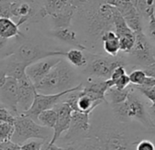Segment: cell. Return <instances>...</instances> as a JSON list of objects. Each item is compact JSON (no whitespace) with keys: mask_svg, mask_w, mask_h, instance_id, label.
I'll return each mask as SVG.
<instances>
[{"mask_svg":"<svg viewBox=\"0 0 155 150\" xmlns=\"http://www.w3.org/2000/svg\"><path fill=\"white\" fill-rule=\"evenodd\" d=\"M72 25L87 51L102 54L101 37L106 31L114 30L112 7L104 0H89L77 9Z\"/></svg>","mask_w":155,"mask_h":150,"instance_id":"obj_1","label":"cell"},{"mask_svg":"<svg viewBox=\"0 0 155 150\" xmlns=\"http://www.w3.org/2000/svg\"><path fill=\"white\" fill-rule=\"evenodd\" d=\"M48 38L40 35L30 36L21 32L18 37L13 39L11 56L27 64L50 56L64 57L66 50L58 47L53 39L50 40Z\"/></svg>","mask_w":155,"mask_h":150,"instance_id":"obj_2","label":"cell"},{"mask_svg":"<svg viewBox=\"0 0 155 150\" xmlns=\"http://www.w3.org/2000/svg\"><path fill=\"white\" fill-rule=\"evenodd\" d=\"M82 77L81 70L70 65L63 57L35 87L40 94H58L82 84Z\"/></svg>","mask_w":155,"mask_h":150,"instance_id":"obj_3","label":"cell"},{"mask_svg":"<svg viewBox=\"0 0 155 150\" xmlns=\"http://www.w3.org/2000/svg\"><path fill=\"white\" fill-rule=\"evenodd\" d=\"M53 136V129L38 124L32 118L24 114H18L14 123V133L11 141L18 145H22L30 139H40L49 142Z\"/></svg>","mask_w":155,"mask_h":150,"instance_id":"obj_4","label":"cell"},{"mask_svg":"<svg viewBox=\"0 0 155 150\" xmlns=\"http://www.w3.org/2000/svg\"><path fill=\"white\" fill-rule=\"evenodd\" d=\"M88 64L81 70L83 77H93L103 80L110 79L113 70L118 66H126V60L119 55L113 57L87 51Z\"/></svg>","mask_w":155,"mask_h":150,"instance_id":"obj_5","label":"cell"},{"mask_svg":"<svg viewBox=\"0 0 155 150\" xmlns=\"http://www.w3.org/2000/svg\"><path fill=\"white\" fill-rule=\"evenodd\" d=\"M89 135L96 137L103 150H132L134 145L123 129L113 125L91 124Z\"/></svg>","mask_w":155,"mask_h":150,"instance_id":"obj_6","label":"cell"},{"mask_svg":"<svg viewBox=\"0 0 155 150\" xmlns=\"http://www.w3.org/2000/svg\"><path fill=\"white\" fill-rule=\"evenodd\" d=\"M10 10L12 19L19 27L25 23L38 22L47 19L40 3L37 0H14L11 2Z\"/></svg>","mask_w":155,"mask_h":150,"instance_id":"obj_7","label":"cell"},{"mask_svg":"<svg viewBox=\"0 0 155 150\" xmlns=\"http://www.w3.org/2000/svg\"><path fill=\"white\" fill-rule=\"evenodd\" d=\"M90 129L91 114L73 111L71 114V120L68 129L60 136V138L56 143H60L61 146L77 143L89 136Z\"/></svg>","mask_w":155,"mask_h":150,"instance_id":"obj_8","label":"cell"},{"mask_svg":"<svg viewBox=\"0 0 155 150\" xmlns=\"http://www.w3.org/2000/svg\"><path fill=\"white\" fill-rule=\"evenodd\" d=\"M82 87H83V84H81L73 89H70V90H68L65 92H61V93H58V94H40V93L37 92L35 94V98H34L31 107L27 112H25L23 114L25 115L32 118L36 122H38V116L42 111L53 108L56 104H58V103H60L63 100V98L66 94H68L71 92L77 91V90H81Z\"/></svg>","mask_w":155,"mask_h":150,"instance_id":"obj_9","label":"cell"},{"mask_svg":"<svg viewBox=\"0 0 155 150\" xmlns=\"http://www.w3.org/2000/svg\"><path fill=\"white\" fill-rule=\"evenodd\" d=\"M134 33L135 43L133 48L128 53L130 60L144 67L155 62V57L153 55L151 47L143 31Z\"/></svg>","mask_w":155,"mask_h":150,"instance_id":"obj_10","label":"cell"},{"mask_svg":"<svg viewBox=\"0 0 155 150\" xmlns=\"http://www.w3.org/2000/svg\"><path fill=\"white\" fill-rule=\"evenodd\" d=\"M128 117L130 120H136L141 123L146 127L152 128L155 126L154 123L150 119L149 113L145 108V104L140 99V97L133 92V88L129 94L126 101H125Z\"/></svg>","mask_w":155,"mask_h":150,"instance_id":"obj_11","label":"cell"},{"mask_svg":"<svg viewBox=\"0 0 155 150\" xmlns=\"http://www.w3.org/2000/svg\"><path fill=\"white\" fill-rule=\"evenodd\" d=\"M61 56H50L28 64L26 68V75L34 84H38L46 75L51 70V69L62 59Z\"/></svg>","mask_w":155,"mask_h":150,"instance_id":"obj_12","label":"cell"},{"mask_svg":"<svg viewBox=\"0 0 155 150\" xmlns=\"http://www.w3.org/2000/svg\"><path fill=\"white\" fill-rule=\"evenodd\" d=\"M18 80L8 77L5 84L0 87V103L3 107L9 110L15 115L18 112Z\"/></svg>","mask_w":155,"mask_h":150,"instance_id":"obj_13","label":"cell"},{"mask_svg":"<svg viewBox=\"0 0 155 150\" xmlns=\"http://www.w3.org/2000/svg\"><path fill=\"white\" fill-rule=\"evenodd\" d=\"M18 114L27 112L32 105L35 94L37 93L34 84L28 78L27 75L18 80Z\"/></svg>","mask_w":155,"mask_h":150,"instance_id":"obj_14","label":"cell"},{"mask_svg":"<svg viewBox=\"0 0 155 150\" xmlns=\"http://www.w3.org/2000/svg\"><path fill=\"white\" fill-rule=\"evenodd\" d=\"M58 113V118L56 124L53 128V136L49 143L55 144L60 136L68 129L71 120V114L73 112L72 108L65 102H60L54 106Z\"/></svg>","mask_w":155,"mask_h":150,"instance_id":"obj_15","label":"cell"},{"mask_svg":"<svg viewBox=\"0 0 155 150\" xmlns=\"http://www.w3.org/2000/svg\"><path fill=\"white\" fill-rule=\"evenodd\" d=\"M48 37L53 38L54 39L59 41V43L66 44L69 49L77 48L82 50H87L84 45L80 41L76 30L72 29L71 27L49 29Z\"/></svg>","mask_w":155,"mask_h":150,"instance_id":"obj_16","label":"cell"},{"mask_svg":"<svg viewBox=\"0 0 155 150\" xmlns=\"http://www.w3.org/2000/svg\"><path fill=\"white\" fill-rule=\"evenodd\" d=\"M0 65L4 68L8 77L19 80L26 75V68L28 64L22 62L9 55L0 60Z\"/></svg>","mask_w":155,"mask_h":150,"instance_id":"obj_17","label":"cell"},{"mask_svg":"<svg viewBox=\"0 0 155 150\" xmlns=\"http://www.w3.org/2000/svg\"><path fill=\"white\" fill-rule=\"evenodd\" d=\"M76 10H77V9L69 2L68 5L64 9H62L60 12H58L51 17H48L52 29H61V28L71 27L72 20H73Z\"/></svg>","mask_w":155,"mask_h":150,"instance_id":"obj_18","label":"cell"},{"mask_svg":"<svg viewBox=\"0 0 155 150\" xmlns=\"http://www.w3.org/2000/svg\"><path fill=\"white\" fill-rule=\"evenodd\" d=\"M65 60L78 70H83L88 64L87 50H82L77 48H70L65 51Z\"/></svg>","mask_w":155,"mask_h":150,"instance_id":"obj_19","label":"cell"},{"mask_svg":"<svg viewBox=\"0 0 155 150\" xmlns=\"http://www.w3.org/2000/svg\"><path fill=\"white\" fill-rule=\"evenodd\" d=\"M120 13L122 15L127 25L133 32H141L142 31L141 17L140 16L139 12L133 7L132 4H130L128 7L120 10Z\"/></svg>","mask_w":155,"mask_h":150,"instance_id":"obj_20","label":"cell"},{"mask_svg":"<svg viewBox=\"0 0 155 150\" xmlns=\"http://www.w3.org/2000/svg\"><path fill=\"white\" fill-rule=\"evenodd\" d=\"M20 34L19 26L14 19L6 17L0 18V38L13 39Z\"/></svg>","mask_w":155,"mask_h":150,"instance_id":"obj_21","label":"cell"},{"mask_svg":"<svg viewBox=\"0 0 155 150\" xmlns=\"http://www.w3.org/2000/svg\"><path fill=\"white\" fill-rule=\"evenodd\" d=\"M102 50L110 56H117L120 52L119 38L114 30L106 31L101 37Z\"/></svg>","mask_w":155,"mask_h":150,"instance_id":"obj_22","label":"cell"},{"mask_svg":"<svg viewBox=\"0 0 155 150\" xmlns=\"http://www.w3.org/2000/svg\"><path fill=\"white\" fill-rule=\"evenodd\" d=\"M131 90H132V87L130 85L122 90L117 89L112 86V87L109 88L105 94L106 103H109L110 104H116L122 103V102L126 101V99Z\"/></svg>","mask_w":155,"mask_h":150,"instance_id":"obj_23","label":"cell"},{"mask_svg":"<svg viewBox=\"0 0 155 150\" xmlns=\"http://www.w3.org/2000/svg\"><path fill=\"white\" fill-rule=\"evenodd\" d=\"M40 5L46 14V17H51L62 9H64L69 3L68 0H40Z\"/></svg>","mask_w":155,"mask_h":150,"instance_id":"obj_24","label":"cell"},{"mask_svg":"<svg viewBox=\"0 0 155 150\" xmlns=\"http://www.w3.org/2000/svg\"><path fill=\"white\" fill-rule=\"evenodd\" d=\"M112 18H113L114 31H115L116 35L118 36V38L128 35V34H130V33H133V31L127 25V23H126L124 18L122 17V15L114 7H112Z\"/></svg>","mask_w":155,"mask_h":150,"instance_id":"obj_25","label":"cell"},{"mask_svg":"<svg viewBox=\"0 0 155 150\" xmlns=\"http://www.w3.org/2000/svg\"><path fill=\"white\" fill-rule=\"evenodd\" d=\"M57 118H58V113L56 109L53 107V108L42 111L38 116V122L46 127L53 129L56 124Z\"/></svg>","mask_w":155,"mask_h":150,"instance_id":"obj_26","label":"cell"},{"mask_svg":"<svg viewBox=\"0 0 155 150\" xmlns=\"http://www.w3.org/2000/svg\"><path fill=\"white\" fill-rule=\"evenodd\" d=\"M134 8L139 12L141 19H148L154 14L155 0H137Z\"/></svg>","mask_w":155,"mask_h":150,"instance_id":"obj_27","label":"cell"},{"mask_svg":"<svg viewBox=\"0 0 155 150\" xmlns=\"http://www.w3.org/2000/svg\"><path fill=\"white\" fill-rule=\"evenodd\" d=\"M74 144H76L79 150H103L99 140L91 135Z\"/></svg>","mask_w":155,"mask_h":150,"instance_id":"obj_28","label":"cell"},{"mask_svg":"<svg viewBox=\"0 0 155 150\" xmlns=\"http://www.w3.org/2000/svg\"><path fill=\"white\" fill-rule=\"evenodd\" d=\"M120 42V51L123 53H129L133 48L135 43V33H130L119 38Z\"/></svg>","mask_w":155,"mask_h":150,"instance_id":"obj_29","label":"cell"},{"mask_svg":"<svg viewBox=\"0 0 155 150\" xmlns=\"http://www.w3.org/2000/svg\"><path fill=\"white\" fill-rule=\"evenodd\" d=\"M147 77V74L143 70H134L129 75L130 84L134 86H141Z\"/></svg>","mask_w":155,"mask_h":150,"instance_id":"obj_30","label":"cell"},{"mask_svg":"<svg viewBox=\"0 0 155 150\" xmlns=\"http://www.w3.org/2000/svg\"><path fill=\"white\" fill-rule=\"evenodd\" d=\"M14 133V124L0 122V143L11 140Z\"/></svg>","mask_w":155,"mask_h":150,"instance_id":"obj_31","label":"cell"},{"mask_svg":"<svg viewBox=\"0 0 155 150\" xmlns=\"http://www.w3.org/2000/svg\"><path fill=\"white\" fill-rule=\"evenodd\" d=\"M44 143L40 139H30L20 145V150H42Z\"/></svg>","mask_w":155,"mask_h":150,"instance_id":"obj_32","label":"cell"},{"mask_svg":"<svg viewBox=\"0 0 155 150\" xmlns=\"http://www.w3.org/2000/svg\"><path fill=\"white\" fill-rule=\"evenodd\" d=\"M16 116L14 114H12L9 110H8L5 107H0V122L2 123H8L11 124H14Z\"/></svg>","mask_w":155,"mask_h":150,"instance_id":"obj_33","label":"cell"},{"mask_svg":"<svg viewBox=\"0 0 155 150\" xmlns=\"http://www.w3.org/2000/svg\"><path fill=\"white\" fill-rule=\"evenodd\" d=\"M130 85V82L129 75L127 73L123 74L122 76H120V78H118L117 80L112 82V86L117 89H120V90L125 89Z\"/></svg>","mask_w":155,"mask_h":150,"instance_id":"obj_34","label":"cell"},{"mask_svg":"<svg viewBox=\"0 0 155 150\" xmlns=\"http://www.w3.org/2000/svg\"><path fill=\"white\" fill-rule=\"evenodd\" d=\"M135 87L152 104L155 103V85L152 87H142V86H135Z\"/></svg>","mask_w":155,"mask_h":150,"instance_id":"obj_35","label":"cell"},{"mask_svg":"<svg viewBox=\"0 0 155 150\" xmlns=\"http://www.w3.org/2000/svg\"><path fill=\"white\" fill-rule=\"evenodd\" d=\"M135 150H155V144L150 140L143 139L136 144Z\"/></svg>","mask_w":155,"mask_h":150,"instance_id":"obj_36","label":"cell"},{"mask_svg":"<svg viewBox=\"0 0 155 150\" xmlns=\"http://www.w3.org/2000/svg\"><path fill=\"white\" fill-rule=\"evenodd\" d=\"M104 1L107 4L116 8L119 11L123 9L124 8H126L130 4H131L130 0H104Z\"/></svg>","mask_w":155,"mask_h":150,"instance_id":"obj_37","label":"cell"},{"mask_svg":"<svg viewBox=\"0 0 155 150\" xmlns=\"http://www.w3.org/2000/svg\"><path fill=\"white\" fill-rule=\"evenodd\" d=\"M148 33L150 39H152L155 41V15H151L149 18V23H148Z\"/></svg>","mask_w":155,"mask_h":150,"instance_id":"obj_38","label":"cell"},{"mask_svg":"<svg viewBox=\"0 0 155 150\" xmlns=\"http://www.w3.org/2000/svg\"><path fill=\"white\" fill-rule=\"evenodd\" d=\"M19 147V145L14 143L11 140L0 143V150H15Z\"/></svg>","mask_w":155,"mask_h":150,"instance_id":"obj_39","label":"cell"},{"mask_svg":"<svg viewBox=\"0 0 155 150\" xmlns=\"http://www.w3.org/2000/svg\"><path fill=\"white\" fill-rule=\"evenodd\" d=\"M42 150H62V146L58 145L57 144H51L49 142H45L43 145Z\"/></svg>","mask_w":155,"mask_h":150,"instance_id":"obj_40","label":"cell"},{"mask_svg":"<svg viewBox=\"0 0 155 150\" xmlns=\"http://www.w3.org/2000/svg\"><path fill=\"white\" fill-rule=\"evenodd\" d=\"M145 71V73L148 75V76H151L155 78V62L146 66L143 70Z\"/></svg>","mask_w":155,"mask_h":150,"instance_id":"obj_41","label":"cell"},{"mask_svg":"<svg viewBox=\"0 0 155 150\" xmlns=\"http://www.w3.org/2000/svg\"><path fill=\"white\" fill-rule=\"evenodd\" d=\"M7 78H8V76H7L4 68L1 65H0V87H1L5 84Z\"/></svg>","mask_w":155,"mask_h":150,"instance_id":"obj_42","label":"cell"},{"mask_svg":"<svg viewBox=\"0 0 155 150\" xmlns=\"http://www.w3.org/2000/svg\"><path fill=\"white\" fill-rule=\"evenodd\" d=\"M68 1L76 8V9H79L81 6H83L84 4H86L89 0H68Z\"/></svg>","mask_w":155,"mask_h":150,"instance_id":"obj_43","label":"cell"},{"mask_svg":"<svg viewBox=\"0 0 155 150\" xmlns=\"http://www.w3.org/2000/svg\"><path fill=\"white\" fill-rule=\"evenodd\" d=\"M62 150H79V149H78L76 144H69V145H62Z\"/></svg>","mask_w":155,"mask_h":150,"instance_id":"obj_44","label":"cell"},{"mask_svg":"<svg viewBox=\"0 0 155 150\" xmlns=\"http://www.w3.org/2000/svg\"><path fill=\"white\" fill-rule=\"evenodd\" d=\"M150 133L152 134L153 135H155V126L152 127V128H150Z\"/></svg>","mask_w":155,"mask_h":150,"instance_id":"obj_45","label":"cell"},{"mask_svg":"<svg viewBox=\"0 0 155 150\" xmlns=\"http://www.w3.org/2000/svg\"><path fill=\"white\" fill-rule=\"evenodd\" d=\"M150 109H151V110H155V103H153V104L150 105Z\"/></svg>","mask_w":155,"mask_h":150,"instance_id":"obj_46","label":"cell"},{"mask_svg":"<svg viewBox=\"0 0 155 150\" xmlns=\"http://www.w3.org/2000/svg\"><path fill=\"white\" fill-rule=\"evenodd\" d=\"M1 1H9V2H13L14 0H0V2H1Z\"/></svg>","mask_w":155,"mask_h":150,"instance_id":"obj_47","label":"cell"},{"mask_svg":"<svg viewBox=\"0 0 155 150\" xmlns=\"http://www.w3.org/2000/svg\"><path fill=\"white\" fill-rule=\"evenodd\" d=\"M15 150H20V145H19V147H18L17 149H15Z\"/></svg>","mask_w":155,"mask_h":150,"instance_id":"obj_48","label":"cell"},{"mask_svg":"<svg viewBox=\"0 0 155 150\" xmlns=\"http://www.w3.org/2000/svg\"><path fill=\"white\" fill-rule=\"evenodd\" d=\"M0 107H3V105L1 104V103H0Z\"/></svg>","mask_w":155,"mask_h":150,"instance_id":"obj_49","label":"cell"},{"mask_svg":"<svg viewBox=\"0 0 155 150\" xmlns=\"http://www.w3.org/2000/svg\"><path fill=\"white\" fill-rule=\"evenodd\" d=\"M154 15H155V8H154Z\"/></svg>","mask_w":155,"mask_h":150,"instance_id":"obj_50","label":"cell"}]
</instances>
